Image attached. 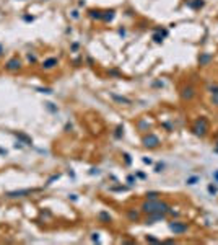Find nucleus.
<instances>
[{
  "mask_svg": "<svg viewBox=\"0 0 218 245\" xmlns=\"http://www.w3.org/2000/svg\"><path fill=\"white\" fill-rule=\"evenodd\" d=\"M2 52H3V47H2V44H0V56H2Z\"/></svg>",
  "mask_w": 218,
  "mask_h": 245,
  "instance_id": "obj_44",
  "label": "nucleus"
},
{
  "mask_svg": "<svg viewBox=\"0 0 218 245\" xmlns=\"http://www.w3.org/2000/svg\"><path fill=\"white\" fill-rule=\"evenodd\" d=\"M164 219H166V214H164V212H153V214H148V217H147L145 224L151 226V224H156V222L164 221Z\"/></svg>",
  "mask_w": 218,
  "mask_h": 245,
  "instance_id": "obj_8",
  "label": "nucleus"
},
{
  "mask_svg": "<svg viewBox=\"0 0 218 245\" xmlns=\"http://www.w3.org/2000/svg\"><path fill=\"white\" fill-rule=\"evenodd\" d=\"M125 216L130 222H138L140 221V212L135 211V209H125Z\"/></svg>",
  "mask_w": 218,
  "mask_h": 245,
  "instance_id": "obj_9",
  "label": "nucleus"
},
{
  "mask_svg": "<svg viewBox=\"0 0 218 245\" xmlns=\"http://www.w3.org/2000/svg\"><path fill=\"white\" fill-rule=\"evenodd\" d=\"M91 240L93 242H99V234H91Z\"/></svg>",
  "mask_w": 218,
  "mask_h": 245,
  "instance_id": "obj_31",
  "label": "nucleus"
},
{
  "mask_svg": "<svg viewBox=\"0 0 218 245\" xmlns=\"http://www.w3.org/2000/svg\"><path fill=\"white\" fill-rule=\"evenodd\" d=\"M15 136L21 141V144H26V146H33V139L28 137L26 134H23V133H15Z\"/></svg>",
  "mask_w": 218,
  "mask_h": 245,
  "instance_id": "obj_12",
  "label": "nucleus"
},
{
  "mask_svg": "<svg viewBox=\"0 0 218 245\" xmlns=\"http://www.w3.org/2000/svg\"><path fill=\"white\" fill-rule=\"evenodd\" d=\"M5 69H7L8 72H16V71H20V69H21V60H20L18 57L8 59L7 64H5Z\"/></svg>",
  "mask_w": 218,
  "mask_h": 245,
  "instance_id": "obj_7",
  "label": "nucleus"
},
{
  "mask_svg": "<svg viewBox=\"0 0 218 245\" xmlns=\"http://www.w3.org/2000/svg\"><path fill=\"white\" fill-rule=\"evenodd\" d=\"M207 190H208V193H210V195H216V193H218V188H216L215 185H208Z\"/></svg>",
  "mask_w": 218,
  "mask_h": 245,
  "instance_id": "obj_24",
  "label": "nucleus"
},
{
  "mask_svg": "<svg viewBox=\"0 0 218 245\" xmlns=\"http://www.w3.org/2000/svg\"><path fill=\"white\" fill-rule=\"evenodd\" d=\"M195 97V88L192 85H186L181 88V98L184 100V102H190Z\"/></svg>",
  "mask_w": 218,
  "mask_h": 245,
  "instance_id": "obj_6",
  "label": "nucleus"
},
{
  "mask_svg": "<svg viewBox=\"0 0 218 245\" xmlns=\"http://www.w3.org/2000/svg\"><path fill=\"white\" fill-rule=\"evenodd\" d=\"M47 105V108H49V110L51 111H54V113H57V108H55V106H52V103H46Z\"/></svg>",
  "mask_w": 218,
  "mask_h": 245,
  "instance_id": "obj_32",
  "label": "nucleus"
},
{
  "mask_svg": "<svg viewBox=\"0 0 218 245\" xmlns=\"http://www.w3.org/2000/svg\"><path fill=\"white\" fill-rule=\"evenodd\" d=\"M36 190H31V188H26V190H15V191H8L5 195L7 198L12 199H18V198H25V196H29L31 193H34Z\"/></svg>",
  "mask_w": 218,
  "mask_h": 245,
  "instance_id": "obj_5",
  "label": "nucleus"
},
{
  "mask_svg": "<svg viewBox=\"0 0 218 245\" xmlns=\"http://www.w3.org/2000/svg\"><path fill=\"white\" fill-rule=\"evenodd\" d=\"M216 150H218V146H216Z\"/></svg>",
  "mask_w": 218,
  "mask_h": 245,
  "instance_id": "obj_45",
  "label": "nucleus"
},
{
  "mask_svg": "<svg viewBox=\"0 0 218 245\" xmlns=\"http://www.w3.org/2000/svg\"><path fill=\"white\" fill-rule=\"evenodd\" d=\"M124 160H125V164H127V165L132 164V159H130V155H129V154H124Z\"/></svg>",
  "mask_w": 218,
  "mask_h": 245,
  "instance_id": "obj_28",
  "label": "nucleus"
},
{
  "mask_svg": "<svg viewBox=\"0 0 218 245\" xmlns=\"http://www.w3.org/2000/svg\"><path fill=\"white\" fill-rule=\"evenodd\" d=\"M72 16H73V18H78V12H77V10L72 12Z\"/></svg>",
  "mask_w": 218,
  "mask_h": 245,
  "instance_id": "obj_40",
  "label": "nucleus"
},
{
  "mask_svg": "<svg viewBox=\"0 0 218 245\" xmlns=\"http://www.w3.org/2000/svg\"><path fill=\"white\" fill-rule=\"evenodd\" d=\"M213 178H215V180L218 181V170H216V172H213Z\"/></svg>",
  "mask_w": 218,
  "mask_h": 245,
  "instance_id": "obj_41",
  "label": "nucleus"
},
{
  "mask_svg": "<svg viewBox=\"0 0 218 245\" xmlns=\"http://www.w3.org/2000/svg\"><path fill=\"white\" fill-rule=\"evenodd\" d=\"M109 74H111V75H119V72H117V71H111Z\"/></svg>",
  "mask_w": 218,
  "mask_h": 245,
  "instance_id": "obj_42",
  "label": "nucleus"
},
{
  "mask_svg": "<svg viewBox=\"0 0 218 245\" xmlns=\"http://www.w3.org/2000/svg\"><path fill=\"white\" fill-rule=\"evenodd\" d=\"M38 91H41V93H52V88H38Z\"/></svg>",
  "mask_w": 218,
  "mask_h": 245,
  "instance_id": "obj_29",
  "label": "nucleus"
},
{
  "mask_svg": "<svg viewBox=\"0 0 218 245\" xmlns=\"http://www.w3.org/2000/svg\"><path fill=\"white\" fill-rule=\"evenodd\" d=\"M192 133L197 136V137H205L207 133H208V121H207V118L202 116V118H199V119L194 122Z\"/></svg>",
  "mask_w": 218,
  "mask_h": 245,
  "instance_id": "obj_2",
  "label": "nucleus"
},
{
  "mask_svg": "<svg viewBox=\"0 0 218 245\" xmlns=\"http://www.w3.org/2000/svg\"><path fill=\"white\" fill-rule=\"evenodd\" d=\"M90 173H91V175H94V173L98 175V173H99V170H98V168H91V172H90Z\"/></svg>",
  "mask_w": 218,
  "mask_h": 245,
  "instance_id": "obj_38",
  "label": "nucleus"
},
{
  "mask_svg": "<svg viewBox=\"0 0 218 245\" xmlns=\"http://www.w3.org/2000/svg\"><path fill=\"white\" fill-rule=\"evenodd\" d=\"M114 136H116V139H121L122 136H124V126H117Z\"/></svg>",
  "mask_w": 218,
  "mask_h": 245,
  "instance_id": "obj_21",
  "label": "nucleus"
},
{
  "mask_svg": "<svg viewBox=\"0 0 218 245\" xmlns=\"http://www.w3.org/2000/svg\"><path fill=\"white\" fill-rule=\"evenodd\" d=\"M57 178H59V175H54V177H51L49 180H47V185H51V183L54 181V180H57Z\"/></svg>",
  "mask_w": 218,
  "mask_h": 245,
  "instance_id": "obj_33",
  "label": "nucleus"
},
{
  "mask_svg": "<svg viewBox=\"0 0 218 245\" xmlns=\"http://www.w3.org/2000/svg\"><path fill=\"white\" fill-rule=\"evenodd\" d=\"M142 144L145 146L147 149H156L161 144V141H160V137L156 134H153V133H148V134H145L142 137Z\"/></svg>",
  "mask_w": 218,
  "mask_h": 245,
  "instance_id": "obj_3",
  "label": "nucleus"
},
{
  "mask_svg": "<svg viewBox=\"0 0 218 245\" xmlns=\"http://www.w3.org/2000/svg\"><path fill=\"white\" fill-rule=\"evenodd\" d=\"M98 219L101 222H104V224H107V222H111V216H109L107 211H99L98 212Z\"/></svg>",
  "mask_w": 218,
  "mask_h": 245,
  "instance_id": "obj_15",
  "label": "nucleus"
},
{
  "mask_svg": "<svg viewBox=\"0 0 218 245\" xmlns=\"http://www.w3.org/2000/svg\"><path fill=\"white\" fill-rule=\"evenodd\" d=\"M137 177H138V178H145V173H142V172H138V173H137Z\"/></svg>",
  "mask_w": 218,
  "mask_h": 245,
  "instance_id": "obj_39",
  "label": "nucleus"
},
{
  "mask_svg": "<svg viewBox=\"0 0 218 245\" xmlns=\"http://www.w3.org/2000/svg\"><path fill=\"white\" fill-rule=\"evenodd\" d=\"M168 227H169V230H171L173 234H176V235L186 234L187 229H189V226H187L186 222H181V221H171L168 224Z\"/></svg>",
  "mask_w": 218,
  "mask_h": 245,
  "instance_id": "obj_4",
  "label": "nucleus"
},
{
  "mask_svg": "<svg viewBox=\"0 0 218 245\" xmlns=\"http://www.w3.org/2000/svg\"><path fill=\"white\" fill-rule=\"evenodd\" d=\"M137 128L140 129V131H148V128H150V124H148V121L145 119H140L137 122Z\"/></svg>",
  "mask_w": 218,
  "mask_h": 245,
  "instance_id": "obj_18",
  "label": "nucleus"
},
{
  "mask_svg": "<svg viewBox=\"0 0 218 245\" xmlns=\"http://www.w3.org/2000/svg\"><path fill=\"white\" fill-rule=\"evenodd\" d=\"M212 59L213 57H212L210 52H202V54L199 56V64L202 65V67H205V65H208V64L212 62Z\"/></svg>",
  "mask_w": 218,
  "mask_h": 245,
  "instance_id": "obj_10",
  "label": "nucleus"
},
{
  "mask_svg": "<svg viewBox=\"0 0 218 245\" xmlns=\"http://www.w3.org/2000/svg\"><path fill=\"white\" fill-rule=\"evenodd\" d=\"M187 5H189L190 8H202L203 5H205V2H203V0H189Z\"/></svg>",
  "mask_w": 218,
  "mask_h": 245,
  "instance_id": "obj_16",
  "label": "nucleus"
},
{
  "mask_svg": "<svg viewBox=\"0 0 218 245\" xmlns=\"http://www.w3.org/2000/svg\"><path fill=\"white\" fill-rule=\"evenodd\" d=\"M158 196H160L158 191H147L145 198H147V199H158Z\"/></svg>",
  "mask_w": 218,
  "mask_h": 245,
  "instance_id": "obj_19",
  "label": "nucleus"
},
{
  "mask_svg": "<svg viewBox=\"0 0 218 245\" xmlns=\"http://www.w3.org/2000/svg\"><path fill=\"white\" fill-rule=\"evenodd\" d=\"M142 212L145 214H153V212H164L168 214L171 206L166 203V201H160V199H147L145 203H142Z\"/></svg>",
  "mask_w": 218,
  "mask_h": 245,
  "instance_id": "obj_1",
  "label": "nucleus"
},
{
  "mask_svg": "<svg viewBox=\"0 0 218 245\" xmlns=\"http://www.w3.org/2000/svg\"><path fill=\"white\" fill-rule=\"evenodd\" d=\"M143 164H148V165H151V164H153V160H151V159H147V157H145V159H143Z\"/></svg>",
  "mask_w": 218,
  "mask_h": 245,
  "instance_id": "obj_34",
  "label": "nucleus"
},
{
  "mask_svg": "<svg viewBox=\"0 0 218 245\" xmlns=\"http://www.w3.org/2000/svg\"><path fill=\"white\" fill-rule=\"evenodd\" d=\"M116 16V12L114 10H106L103 12V21H106V23H109V21H112Z\"/></svg>",
  "mask_w": 218,
  "mask_h": 245,
  "instance_id": "obj_13",
  "label": "nucleus"
},
{
  "mask_svg": "<svg viewBox=\"0 0 218 245\" xmlns=\"http://www.w3.org/2000/svg\"><path fill=\"white\" fill-rule=\"evenodd\" d=\"M147 242H153V243H160V240L156 239V237H153V235H147Z\"/></svg>",
  "mask_w": 218,
  "mask_h": 245,
  "instance_id": "obj_25",
  "label": "nucleus"
},
{
  "mask_svg": "<svg viewBox=\"0 0 218 245\" xmlns=\"http://www.w3.org/2000/svg\"><path fill=\"white\" fill-rule=\"evenodd\" d=\"M163 39H164V36H163L161 33H155V34H153V41L158 43V44H160V43H163Z\"/></svg>",
  "mask_w": 218,
  "mask_h": 245,
  "instance_id": "obj_22",
  "label": "nucleus"
},
{
  "mask_svg": "<svg viewBox=\"0 0 218 245\" xmlns=\"http://www.w3.org/2000/svg\"><path fill=\"white\" fill-rule=\"evenodd\" d=\"M28 60H29V62H36V56H34V54H28Z\"/></svg>",
  "mask_w": 218,
  "mask_h": 245,
  "instance_id": "obj_30",
  "label": "nucleus"
},
{
  "mask_svg": "<svg viewBox=\"0 0 218 245\" xmlns=\"http://www.w3.org/2000/svg\"><path fill=\"white\" fill-rule=\"evenodd\" d=\"M111 98L114 100V102H117V103H124V105H130V103H132L129 98L121 97V95H116V93H111Z\"/></svg>",
  "mask_w": 218,
  "mask_h": 245,
  "instance_id": "obj_14",
  "label": "nucleus"
},
{
  "mask_svg": "<svg viewBox=\"0 0 218 245\" xmlns=\"http://www.w3.org/2000/svg\"><path fill=\"white\" fill-rule=\"evenodd\" d=\"M90 18H93V20H103V12L101 10H90Z\"/></svg>",
  "mask_w": 218,
  "mask_h": 245,
  "instance_id": "obj_17",
  "label": "nucleus"
},
{
  "mask_svg": "<svg viewBox=\"0 0 218 245\" xmlns=\"http://www.w3.org/2000/svg\"><path fill=\"white\" fill-rule=\"evenodd\" d=\"M59 64L57 57H47L44 62H42V69H46V71H49V69H54L55 65Z\"/></svg>",
  "mask_w": 218,
  "mask_h": 245,
  "instance_id": "obj_11",
  "label": "nucleus"
},
{
  "mask_svg": "<svg viewBox=\"0 0 218 245\" xmlns=\"http://www.w3.org/2000/svg\"><path fill=\"white\" fill-rule=\"evenodd\" d=\"M23 20L25 21H33L34 18H33V16H29V15H26V16H23Z\"/></svg>",
  "mask_w": 218,
  "mask_h": 245,
  "instance_id": "obj_35",
  "label": "nucleus"
},
{
  "mask_svg": "<svg viewBox=\"0 0 218 245\" xmlns=\"http://www.w3.org/2000/svg\"><path fill=\"white\" fill-rule=\"evenodd\" d=\"M163 168H164V164H158V165H156V167H155V172H163Z\"/></svg>",
  "mask_w": 218,
  "mask_h": 245,
  "instance_id": "obj_27",
  "label": "nucleus"
},
{
  "mask_svg": "<svg viewBox=\"0 0 218 245\" xmlns=\"http://www.w3.org/2000/svg\"><path fill=\"white\" fill-rule=\"evenodd\" d=\"M212 103L215 105V106H218V93H215V95H212Z\"/></svg>",
  "mask_w": 218,
  "mask_h": 245,
  "instance_id": "obj_26",
  "label": "nucleus"
},
{
  "mask_svg": "<svg viewBox=\"0 0 218 245\" xmlns=\"http://www.w3.org/2000/svg\"><path fill=\"white\" fill-rule=\"evenodd\" d=\"M70 199L72 201H77V195H70Z\"/></svg>",
  "mask_w": 218,
  "mask_h": 245,
  "instance_id": "obj_43",
  "label": "nucleus"
},
{
  "mask_svg": "<svg viewBox=\"0 0 218 245\" xmlns=\"http://www.w3.org/2000/svg\"><path fill=\"white\" fill-rule=\"evenodd\" d=\"M70 47H72V51H77V49H78V43H73Z\"/></svg>",
  "mask_w": 218,
  "mask_h": 245,
  "instance_id": "obj_36",
  "label": "nucleus"
},
{
  "mask_svg": "<svg viewBox=\"0 0 218 245\" xmlns=\"http://www.w3.org/2000/svg\"><path fill=\"white\" fill-rule=\"evenodd\" d=\"M200 180V178L197 177V175H195V177H190V178H187V180H186V183H187V185H195V183H197Z\"/></svg>",
  "mask_w": 218,
  "mask_h": 245,
  "instance_id": "obj_23",
  "label": "nucleus"
},
{
  "mask_svg": "<svg viewBox=\"0 0 218 245\" xmlns=\"http://www.w3.org/2000/svg\"><path fill=\"white\" fill-rule=\"evenodd\" d=\"M127 181H129V183H130V185H132V183H134V181H135V178H134V177H132V175H130V177H129V178H127Z\"/></svg>",
  "mask_w": 218,
  "mask_h": 245,
  "instance_id": "obj_37",
  "label": "nucleus"
},
{
  "mask_svg": "<svg viewBox=\"0 0 218 245\" xmlns=\"http://www.w3.org/2000/svg\"><path fill=\"white\" fill-rule=\"evenodd\" d=\"M207 91H210L212 95L218 93V85H216V84H208V85H207Z\"/></svg>",
  "mask_w": 218,
  "mask_h": 245,
  "instance_id": "obj_20",
  "label": "nucleus"
}]
</instances>
